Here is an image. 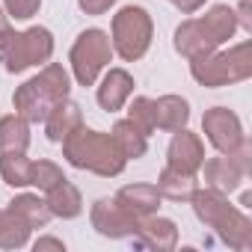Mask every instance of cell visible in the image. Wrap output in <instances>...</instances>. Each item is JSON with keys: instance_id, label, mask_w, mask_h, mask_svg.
Listing matches in <instances>:
<instances>
[{"instance_id": "cell-3", "label": "cell", "mask_w": 252, "mask_h": 252, "mask_svg": "<svg viewBox=\"0 0 252 252\" xmlns=\"http://www.w3.org/2000/svg\"><path fill=\"white\" fill-rule=\"evenodd\" d=\"M190 202H193L196 217L208 228H214L220 234V240H225L231 249L246 252L252 246V222L246 220V214L240 208L228 205V199L222 193H217L211 187L208 190H196Z\"/></svg>"}, {"instance_id": "cell-28", "label": "cell", "mask_w": 252, "mask_h": 252, "mask_svg": "<svg viewBox=\"0 0 252 252\" xmlns=\"http://www.w3.org/2000/svg\"><path fill=\"white\" fill-rule=\"evenodd\" d=\"M3 9L15 21H30L42 9V0H3Z\"/></svg>"}, {"instance_id": "cell-8", "label": "cell", "mask_w": 252, "mask_h": 252, "mask_svg": "<svg viewBox=\"0 0 252 252\" xmlns=\"http://www.w3.org/2000/svg\"><path fill=\"white\" fill-rule=\"evenodd\" d=\"M202 131H205V140H208L220 155L234 152V149L246 140L237 113H231L228 107H211V110L202 116Z\"/></svg>"}, {"instance_id": "cell-18", "label": "cell", "mask_w": 252, "mask_h": 252, "mask_svg": "<svg viewBox=\"0 0 252 252\" xmlns=\"http://www.w3.org/2000/svg\"><path fill=\"white\" fill-rule=\"evenodd\" d=\"M45 202H48V208H51V217H60V220H74V217H80V211H83L80 190H77L68 178H63L57 187H51Z\"/></svg>"}, {"instance_id": "cell-34", "label": "cell", "mask_w": 252, "mask_h": 252, "mask_svg": "<svg viewBox=\"0 0 252 252\" xmlns=\"http://www.w3.org/2000/svg\"><path fill=\"white\" fill-rule=\"evenodd\" d=\"M240 208H252V193H243L240 196Z\"/></svg>"}, {"instance_id": "cell-10", "label": "cell", "mask_w": 252, "mask_h": 252, "mask_svg": "<svg viewBox=\"0 0 252 252\" xmlns=\"http://www.w3.org/2000/svg\"><path fill=\"white\" fill-rule=\"evenodd\" d=\"M205 163V146H202V137L199 134H190L187 128L175 131L172 140H169V149H166V166H175L181 172H199Z\"/></svg>"}, {"instance_id": "cell-7", "label": "cell", "mask_w": 252, "mask_h": 252, "mask_svg": "<svg viewBox=\"0 0 252 252\" xmlns=\"http://www.w3.org/2000/svg\"><path fill=\"white\" fill-rule=\"evenodd\" d=\"M110 57H113V45H110V36L101 30V27H89L83 30L74 45H71V54H68V63H71V74L80 86H95L98 77L104 74V68L110 65Z\"/></svg>"}, {"instance_id": "cell-17", "label": "cell", "mask_w": 252, "mask_h": 252, "mask_svg": "<svg viewBox=\"0 0 252 252\" xmlns=\"http://www.w3.org/2000/svg\"><path fill=\"white\" fill-rule=\"evenodd\" d=\"M190 122V104L181 95H160L155 101V131H181Z\"/></svg>"}, {"instance_id": "cell-24", "label": "cell", "mask_w": 252, "mask_h": 252, "mask_svg": "<svg viewBox=\"0 0 252 252\" xmlns=\"http://www.w3.org/2000/svg\"><path fill=\"white\" fill-rule=\"evenodd\" d=\"M30 231L33 228L18 214H12L9 208L3 211V220H0V246H3V249H21V246H27Z\"/></svg>"}, {"instance_id": "cell-4", "label": "cell", "mask_w": 252, "mask_h": 252, "mask_svg": "<svg viewBox=\"0 0 252 252\" xmlns=\"http://www.w3.org/2000/svg\"><path fill=\"white\" fill-rule=\"evenodd\" d=\"M190 74L196 83L208 89H220L228 83H240L252 74V45L237 42L228 51H214L208 57L190 60Z\"/></svg>"}, {"instance_id": "cell-32", "label": "cell", "mask_w": 252, "mask_h": 252, "mask_svg": "<svg viewBox=\"0 0 252 252\" xmlns=\"http://www.w3.org/2000/svg\"><path fill=\"white\" fill-rule=\"evenodd\" d=\"M15 30H12V18L6 15V9L0 6V48H3L6 42H9V36H12Z\"/></svg>"}, {"instance_id": "cell-5", "label": "cell", "mask_w": 252, "mask_h": 252, "mask_svg": "<svg viewBox=\"0 0 252 252\" xmlns=\"http://www.w3.org/2000/svg\"><path fill=\"white\" fill-rule=\"evenodd\" d=\"M155 24L143 6H122L110 24V45L125 63H137L152 48Z\"/></svg>"}, {"instance_id": "cell-22", "label": "cell", "mask_w": 252, "mask_h": 252, "mask_svg": "<svg viewBox=\"0 0 252 252\" xmlns=\"http://www.w3.org/2000/svg\"><path fill=\"white\" fill-rule=\"evenodd\" d=\"M9 211L18 214L30 228H45L51 222V208L45 199L33 196V193H18L12 202H9Z\"/></svg>"}, {"instance_id": "cell-2", "label": "cell", "mask_w": 252, "mask_h": 252, "mask_svg": "<svg viewBox=\"0 0 252 252\" xmlns=\"http://www.w3.org/2000/svg\"><path fill=\"white\" fill-rule=\"evenodd\" d=\"M63 158L74 169H86L101 178H116L128 166V160L122 158L110 134L89 131V128H77L71 137L63 140Z\"/></svg>"}, {"instance_id": "cell-12", "label": "cell", "mask_w": 252, "mask_h": 252, "mask_svg": "<svg viewBox=\"0 0 252 252\" xmlns=\"http://www.w3.org/2000/svg\"><path fill=\"white\" fill-rule=\"evenodd\" d=\"M134 92V77L131 71H125V68H104V77L98 83V107L107 110V113H119L125 104H128Z\"/></svg>"}, {"instance_id": "cell-1", "label": "cell", "mask_w": 252, "mask_h": 252, "mask_svg": "<svg viewBox=\"0 0 252 252\" xmlns=\"http://www.w3.org/2000/svg\"><path fill=\"white\" fill-rule=\"evenodd\" d=\"M68 92H71V77H68V71H65L60 63H45V68H42L36 77L24 80V83L15 89L12 107H15V113H18L21 119H27L30 125H33V122H45L48 113H51L60 101L68 98Z\"/></svg>"}, {"instance_id": "cell-11", "label": "cell", "mask_w": 252, "mask_h": 252, "mask_svg": "<svg viewBox=\"0 0 252 252\" xmlns=\"http://www.w3.org/2000/svg\"><path fill=\"white\" fill-rule=\"evenodd\" d=\"M220 45L217 39L208 33V27L202 24V18H190L184 24L175 27V51L184 57V60H199V57H208L214 54Z\"/></svg>"}, {"instance_id": "cell-30", "label": "cell", "mask_w": 252, "mask_h": 252, "mask_svg": "<svg viewBox=\"0 0 252 252\" xmlns=\"http://www.w3.org/2000/svg\"><path fill=\"white\" fill-rule=\"evenodd\" d=\"M234 18H237V27H243L246 33H252V15H249V0H240V6L234 9Z\"/></svg>"}, {"instance_id": "cell-9", "label": "cell", "mask_w": 252, "mask_h": 252, "mask_svg": "<svg viewBox=\"0 0 252 252\" xmlns=\"http://www.w3.org/2000/svg\"><path fill=\"white\" fill-rule=\"evenodd\" d=\"M92 228L110 240H122V237H134L140 228V220L134 214H128L116 199H98L89 211Z\"/></svg>"}, {"instance_id": "cell-21", "label": "cell", "mask_w": 252, "mask_h": 252, "mask_svg": "<svg viewBox=\"0 0 252 252\" xmlns=\"http://www.w3.org/2000/svg\"><path fill=\"white\" fill-rule=\"evenodd\" d=\"M30 149V122L18 113L0 119V155L27 152Z\"/></svg>"}, {"instance_id": "cell-35", "label": "cell", "mask_w": 252, "mask_h": 252, "mask_svg": "<svg viewBox=\"0 0 252 252\" xmlns=\"http://www.w3.org/2000/svg\"><path fill=\"white\" fill-rule=\"evenodd\" d=\"M0 220H3V211H0Z\"/></svg>"}, {"instance_id": "cell-23", "label": "cell", "mask_w": 252, "mask_h": 252, "mask_svg": "<svg viewBox=\"0 0 252 252\" xmlns=\"http://www.w3.org/2000/svg\"><path fill=\"white\" fill-rule=\"evenodd\" d=\"M202 24L208 27V33L217 39V45H225L234 33H237V18H234V9L225 6V3H217L211 6L205 15H202Z\"/></svg>"}, {"instance_id": "cell-19", "label": "cell", "mask_w": 252, "mask_h": 252, "mask_svg": "<svg viewBox=\"0 0 252 252\" xmlns=\"http://www.w3.org/2000/svg\"><path fill=\"white\" fill-rule=\"evenodd\" d=\"M110 137H113V143H116V149L122 152L125 160H137V158H143L146 149H149V137L137 128L131 119H119V122L113 125V134H110Z\"/></svg>"}, {"instance_id": "cell-31", "label": "cell", "mask_w": 252, "mask_h": 252, "mask_svg": "<svg viewBox=\"0 0 252 252\" xmlns=\"http://www.w3.org/2000/svg\"><path fill=\"white\" fill-rule=\"evenodd\" d=\"M169 3H172L181 15H193V12H199V9L208 3V0H169Z\"/></svg>"}, {"instance_id": "cell-20", "label": "cell", "mask_w": 252, "mask_h": 252, "mask_svg": "<svg viewBox=\"0 0 252 252\" xmlns=\"http://www.w3.org/2000/svg\"><path fill=\"white\" fill-rule=\"evenodd\" d=\"M155 187H158L160 196H166V199H172V202H190L193 193L199 190L196 175H193V172H181V169H175V166H166V169L160 172V178H158Z\"/></svg>"}, {"instance_id": "cell-6", "label": "cell", "mask_w": 252, "mask_h": 252, "mask_svg": "<svg viewBox=\"0 0 252 252\" xmlns=\"http://www.w3.org/2000/svg\"><path fill=\"white\" fill-rule=\"evenodd\" d=\"M54 57V33L48 27H27L21 33H12L9 42L0 48V63L9 74H21L33 65L51 63Z\"/></svg>"}, {"instance_id": "cell-26", "label": "cell", "mask_w": 252, "mask_h": 252, "mask_svg": "<svg viewBox=\"0 0 252 252\" xmlns=\"http://www.w3.org/2000/svg\"><path fill=\"white\" fill-rule=\"evenodd\" d=\"M63 178H65V175H63V169H60L54 160H39V163L30 166V184L39 187V190H45V193H48L51 187H57Z\"/></svg>"}, {"instance_id": "cell-27", "label": "cell", "mask_w": 252, "mask_h": 252, "mask_svg": "<svg viewBox=\"0 0 252 252\" xmlns=\"http://www.w3.org/2000/svg\"><path fill=\"white\" fill-rule=\"evenodd\" d=\"M128 119H131L137 128L149 137V134L155 131V101H152V98H146V95L134 98V104L128 107Z\"/></svg>"}, {"instance_id": "cell-15", "label": "cell", "mask_w": 252, "mask_h": 252, "mask_svg": "<svg viewBox=\"0 0 252 252\" xmlns=\"http://www.w3.org/2000/svg\"><path fill=\"white\" fill-rule=\"evenodd\" d=\"M77 128H83V113H80V104H74V101H60L51 113H48V119H45V134H48V140L51 143H63L65 137H71Z\"/></svg>"}, {"instance_id": "cell-25", "label": "cell", "mask_w": 252, "mask_h": 252, "mask_svg": "<svg viewBox=\"0 0 252 252\" xmlns=\"http://www.w3.org/2000/svg\"><path fill=\"white\" fill-rule=\"evenodd\" d=\"M30 166L27 152H12V155H0V175L9 187H27L30 184Z\"/></svg>"}, {"instance_id": "cell-33", "label": "cell", "mask_w": 252, "mask_h": 252, "mask_svg": "<svg viewBox=\"0 0 252 252\" xmlns=\"http://www.w3.org/2000/svg\"><path fill=\"white\" fill-rule=\"evenodd\" d=\"M33 249H36V252H45V249H57V252H65V243H63V240H57V237H39V240L33 243Z\"/></svg>"}, {"instance_id": "cell-14", "label": "cell", "mask_w": 252, "mask_h": 252, "mask_svg": "<svg viewBox=\"0 0 252 252\" xmlns=\"http://www.w3.org/2000/svg\"><path fill=\"white\" fill-rule=\"evenodd\" d=\"M113 199L137 220L158 214V208H160V193L155 184H125V187H119V193Z\"/></svg>"}, {"instance_id": "cell-13", "label": "cell", "mask_w": 252, "mask_h": 252, "mask_svg": "<svg viewBox=\"0 0 252 252\" xmlns=\"http://www.w3.org/2000/svg\"><path fill=\"white\" fill-rule=\"evenodd\" d=\"M134 240L140 246H149V249H158V252H169L178 243V228H175V222L169 217L149 214V217L140 220V228H137Z\"/></svg>"}, {"instance_id": "cell-16", "label": "cell", "mask_w": 252, "mask_h": 252, "mask_svg": "<svg viewBox=\"0 0 252 252\" xmlns=\"http://www.w3.org/2000/svg\"><path fill=\"white\" fill-rule=\"evenodd\" d=\"M202 169H205V184H208L211 190L222 193V196L234 193V190L240 187V181L246 178V175L240 172V166H237L228 155H220V158L205 160V163H202Z\"/></svg>"}, {"instance_id": "cell-29", "label": "cell", "mask_w": 252, "mask_h": 252, "mask_svg": "<svg viewBox=\"0 0 252 252\" xmlns=\"http://www.w3.org/2000/svg\"><path fill=\"white\" fill-rule=\"evenodd\" d=\"M77 6H80L86 15H107V12L116 6V0H77Z\"/></svg>"}]
</instances>
